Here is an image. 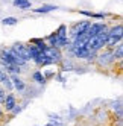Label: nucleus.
Returning a JSON list of instances; mask_svg holds the SVG:
<instances>
[{
	"label": "nucleus",
	"instance_id": "423d86ee",
	"mask_svg": "<svg viewBox=\"0 0 123 126\" xmlns=\"http://www.w3.org/2000/svg\"><path fill=\"white\" fill-rule=\"evenodd\" d=\"M44 55L53 62V64H61V62H62V52L56 47H49L47 46V49L44 50Z\"/></svg>",
	"mask_w": 123,
	"mask_h": 126
},
{
	"label": "nucleus",
	"instance_id": "aec40b11",
	"mask_svg": "<svg viewBox=\"0 0 123 126\" xmlns=\"http://www.w3.org/2000/svg\"><path fill=\"white\" fill-rule=\"evenodd\" d=\"M5 97H6V91L2 88V91H0V106H3V102H5Z\"/></svg>",
	"mask_w": 123,
	"mask_h": 126
},
{
	"label": "nucleus",
	"instance_id": "2eb2a0df",
	"mask_svg": "<svg viewBox=\"0 0 123 126\" xmlns=\"http://www.w3.org/2000/svg\"><path fill=\"white\" fill-rule=\"evenodd\" d=\"M32 80H35V82L40 84V85L46 84V78H44V75H43V71H40V70H37V71L32 73Z\"/></svg>",
	"mask_w": 123,
	"mask_h": 126
},
{
	"label": "nucleus",
	"instance_id": "0eeeda50",
	"mask_svg": "<svg viewBox=\"0 0 123 126\" xmlns=\"http://www.w3.org/2000/svg\"><path fill=\"white\" fill-rule=\"evenodd\" d=\"M17 97L14 93H6V97H5V102H3V111L5 112H11L14 108L17 106Z\"/></svg>",
	"mask_w": 123,
	"mask_h": 126
},
{
	"label": "nucleus",
	"instance_id": "f8f14e48",
	"mask_svg": "<svg viewBox=\"0 0 123 126\" xmlns=\"http://www.w3.org/2000/svg\"><path fill=\"white\" fill-rule=\"evenodd\" d=\"M79 14H82L88 18H97V20H105L107 18V14L103 12H90V11H79Z\"/></svg>",
	"mask_w": 123,
	"mask_h": 126
},
{
	"label": "nucleus",
	"instance_id": "a211bd4d",
	"mask_svg": "<svg viewBox=\"0 0 123 126\" xmlns=\"http://www.w3.org/2000/svg\"><path fill=\"white\" fill-rule=\"evenodd\" d=\"M2 23L5 26H15L17 23H18V18H17V17H5V18L2 20Z\"/></svg>",
	"mask_w": 123,
	"mask_h": 126
},
{
	"label": "nucleus",
	"instance_id": "20e7f679",
	"mask_svg": "<svg viewBox=\"0 0 123 126\" xmlns=\"http://www.w3.org/2000/svg\"><path fill=\"white\" fill-rule=\"evenodd\" d=\"M11 49H12L23 61H26V62L31 61V53H29V49H28V44L15 43V44H12V46H11Z\"/></svg>",
	"mask_w": 123,
	"mask_h": 126
},
{
	"label": "nucleus",
	"instance_id": "f257e3e1",
	"mask_svg": "<svg viewBox=\"0 0 123 126\" xmlns=\"http://www.w3.org/2000/svg\"><path fill=\"white\" fill-rule=\"evenodd\" d=\"M107 40H108V28L103 29L99 35H96V37L90 38L88 40V44H87V47H88V50L91 52H100L105 49V46H107Z\"/></svg>",
	"mask_w": 123,
	"mask_h": 126
},
{
	"label": "nucleus",
	"instance_id": "4468645a",
	"mask_svg": "<svg viewBox=\"0 0 123 126\" xmlns=\"http://www.w3.org/2000/svg\"><path fill=\"white\" fill-rule=\"evenodd\" d=\"M31 44H33V46L37 47L38 50H41V52H44L47 49V44H46V41L43 40V38H32L31 40Z\"/></svg>",
	"mask_w": 123,
	"mask_h": 126
},
{
	"label": "nucleus",
	"instance_id": "4be33fe9",
	"mask_svg": "<svg viewBox=\"0 0 123 126\" xmlns=\"http://www.w3.org/2000/svg\"><path fill=\"white\" fill-rule=\"evenodd\" d=\"M3 114H5V111H3V108L0 106V119H2V117H3Z\"/></svg>",
	"mask_w": 123,
	"mask_h": 126
},
{
	"label": "nucleus",
	"instance_id": "9d476101",
	"mask_svg": "<svg viewBox=\"0 0 123 126\" xmlns=\"http://www.w3.org/2000/svg\"><path fill=\"white\" fill-rule=\"evenodd\" d=\"M55 9H58V6H55V5H43L40 8H32V11L37 14H47V12H52Z\"/></svg>",
	"mask_w": 123,
	"mask_h": 126
},
{
	"label": "nucleus",
	"instance_id": "5701e85b",
	"mask_svg": "<svg viewBox=\"0 0 123 126\" xmlns=\"http://www.w3.org/2000/svg\"><path fill=\"white\" fill-rule=\"evenodd\" d=\"M0 91H2V87H0Z\"/></svg>",
	"mask_w": 123,
	"mask_h": 126
},
{
	"label": "nucleus",
	"instance_id": "6e6552de",
	"mask_svg": "<svg viewBox=\"0 0 123 126\" xmlns=\"http://www.w3.org/2000/svg\"><path fill=\"white\" fill-rule=\"evenodd\" d=\"M11 82H12V88L18 93H23L26 90V84L23 82V79L20 78V75H11Z\"/></svg>",
	"mask_w": 123,
	"mask_h": 126
},
{
	"label": "nucleus",
	"instance_id": "9b49d317",
	"mask_svg": "<svg viewBox=\"0 0 123 126\" xmlns=\"http://www.w3.org/2000/svg\"><path fill=\"white\" fill-rule=\"evenodd\" d=\"M122 23H117V24H114L112 28H108V37H122Z\"/></svg>",
	"mask_w": 123,
	"mask_h": 126
},
{
	"label": "nucleus",
	"instance_id": "f3484780",
	"mask_svg": "<svg viewBox=\"0 0 123 126\" xmlns=\"http://www.w3.org/2000/svg\"><path fill=\"white\" fill-rule=\"evenodd\" d=\"M56 37H58V40H62V38H68L67 37V26L65 24H61L59 28L56 29Z\"/></svg>",
	"mask_w": 123,
	"mask_h": 126
},
{
	"label": "nucleus",
	"instance_id": "7ed1b4c3",
	"mask_svg": "<svg viewBox=\"0 0 123 126\" xmlns=\"http://www.w3.org/2000/svg\"><path fill=\"white\" fill-rule=\"evenodd\" d=\"M90 24H91L90 20H82V21H79V23H75L72 26V29H70V32L67 33L68 40H75L76 37H79V35H84L87 32V29L90 28Z\"/></svg>",
	"mask_w": 123,
	"mask_h": 126
},
{
	"label": "nucleus",
	"instance_id": "dca6fc26",
	"mask_svg": "<svg viewBox=\"0 0 123 126\" xmlns=\"http://www.w3.org/2000/svg\"><path fill=\"white\" fill-rule=\"evenodd\" d=\"M112 56H114V61H122V58H123V44L122 43L117 47L112 49Z\"/></svg>",
	"mask_w": 123,
	"mask_h": 126
},
{
	"label": "nucleus",
	"instance_id": "ddd939ff",
	"mask_svg": "<svg viewBox=\"0 0 123 126\" xmlns=\"http://www.w3.org/2000/svg\"><path fill=\"white\" fill-rule=\"evenodd\" d=\"M14 6L28 11V9H32V2L31 0H14Z\"/></svg>",
	"mask_w": 123,
	"mask_h": 126
},
{
	"label": "nucleus",
	"instance_id": "39448f33",
	"mask_svg": "<svg viewBox=\"0 0 123 126\" xmlns=\"http://www.w3.org/2000/svg\"><path fill=\"white\" fill-rule=\"evenodd\" d=\"M108 28V24L105 23V21H94V23H91L90 24V28L87 29V37L88 38H93V37H96V35H99L103 29H107Z\"/></svg>",
	"mask_w": 123,
	"mask_h": 126
},
{
	"label": "nucleus",
	"instance_id": "6ab92c4d",
	"mask_svg": "<svg viewBox=\"0 0 123 126\" xmlns=\"http://www.w3.org/2000/svg\"><path fill=\"white\" fill-rule=\"evenodd\" d=\"M62 70H64V71H67V70H73V64H72L70 61L64 62V64H62Z\"/></svg>",
	"mask_w": 123,
	"mask_h": 126
},
{
	"label": "nucleus",
	"instance_id": "f03ea898",
	"mask_svg": "<svg viewBox=\"0 0 123 126\" xmlns=\"http://www.w3.org/2000/svg\"><path fill=\"white\" fill-rule=\"evenodd\" d=\"M94 62L99 67H108L111 64H114V56H112V50L111 49H103L100 52H97V56H96Z\"/></svg>",
	"mask_w": 123,
	"mask_h": 126
},
{
	"label": "nucleus",
	"instance_id": "1a4fd4ad",
	"mask_svg": "<svg viewBox=\"0 0 123 126\" xmlns=\"http://www.w3.org/2000/svg\"><path fill=\"white\" fill-rule=\"evenodd\" d=\"M67 49L70 50V53H72L76 59H87V58H88V53H90V50L87 49V47H84V49H76V47H72L68 44Z\"/></svg>",
	"mask_w": 123,
	"mask_h": 126
},
{
	"label": "nucleus",
	"instance_id": "412c9836",
	"mask_svg": "<svg viewBox=\"0 0 123 126\" xmlns=\"http://www.w3.org/2000/svg\"><path fill=\"white\" fill-rule=\"evenodd\" d=\"M20 111H21V106H18V103H17V106H15L14 110L11 111V114H12V115H17V114H18Z\"/></svg>",
	"mask_w": 123,
	"mask_h": 126
}]
</instances>
